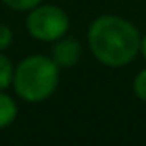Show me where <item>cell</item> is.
<instances>
[{"mask_svg":"<svg viewBox=\"0 0 146 146\" xmlns=\"http://www.w3.org/2000/svg\"><path fill=\"white\" fill-rule=\"evenodd\" d=\"M131 89L133 94L139 102L146 104V67L141 68L135 76H133V82H131Z\"/></svg>","mask_w":146,"mask_h":146,"instance_id":"cell-7","label":"cell"},{"mask_svg":"<svg viewBox=\"0 0 146 146\" xmlns=\"http://www.w3.org/2000/svg\"><path fill=\"white\" fill-rule=\"evenodd\" d=\"M139 56L146 61V33L141 35V48H139Z\"/></svg>","mask_w":146,"mask_h":146,"instance_id":"cell-10","label":"cell"},{"mask_svg":"<svg viewBox=\"0 0 146 146\" xmlns=\"http://www.w3.org/2000/svg\"><path fill=\"white\" fill-rule=\"evenodd\" d=\"M19 104L7 91H0V129H6L17 120Z\"/></svg>","mask_w":146,"mask_h":146,"instance_id":"cell-5","label":"cell"},{"mask_svg":"<svg viewBox=\"0 0 146 146\" xmlns=\"http://www.w3.org/2000/svg\"><path fill=\"white\" fill-rule=\"evenodd\" d=\"M61 68L44 54H30L22 57L13 70L15 96L26 104H41L54 96L59 87Z\"/></svg>","mask_w":146,"mask_h":146,"instance_id":"cell-2","label":"cell"},{"mask_svg":"<svg viewBox=\"0 0 146 146\" xmlns=\"http://www.w3.org/2000/svg\"><path fill=\"white\" fill-rule=\"evenodd\" d=\"M15 63L6 56V52H0V91H7L13 82Z\"/></svg>","mask_w":146,"mask_h":146,"instance_id":"cell-6","label":"cell"},{"mask_svg":"<svg viewBox=\"0 0 146 146\" xmlns=\"http://www.w3.org/2000/svg\"><path fill=\"white\" fill-rule=\"evenodd\" d=\"M0 2H2L7 9H11V11H17V13H28L32 7L39 6V4L44 2V0H0Z\"/></svg>","mask_w":146,"mask_h":146,"instance_id":"cell-8","label":"cell"},{"mask_svg":"<svg viewBox=\"0 0 146 146\" xmlns=\"http://www.w3.org/2000/svg\"><path fill=\"white\" fill-rule=\"evenodd\" d=\"M26 32L39 43H54L70 30V17L61 6L41 2L26 13Z\"/></svg>","mask_w":146,"mask_h":146,"instance_id":"cell-3","label":"cell"},{"mask_svg":"<svg viewBox=\"0 0 146 146\" xmlns=\"http://www.w3.org/2000/svg\"><path fill=\"white\" fill-rule=\"evenodd\" d=\"M13 44V30L7 24L0 22V52H6Z\"/></svg>","mask_w":146,"mask_h":146,"instance_id":"cell-9","label":"cell"},{"mask_svg":"<svg viewBox=\"0 0 146 146\" xmlns=\"http://www.w3.org/2000/svg\"><path fill=\"white\" fill-rule=\"evenodd\" d=\"M141 35L135 24L115 13L93 19L87 28V48L100 65L122 68L139 57Z\"/></svg>","mask_w":146,"mask_h":146,"instance_id":"cell-1","label":"cell"},{"mask_svg":"<svg viewBox=\"0 0 146 146\" xmlns=\"http://www.w3.org/2000/svg\"><path fill=\"white\" fill-rule=\"evenodd\" d=\"M50 57L59 68H72L80 63L83 56V44L80 39L67 35L59 37L57 41L50 43Z\"/></svg>","mask_w":146,"mask_h":146,"instance_id":"cell-4","label":"cell"}]
</instances>
